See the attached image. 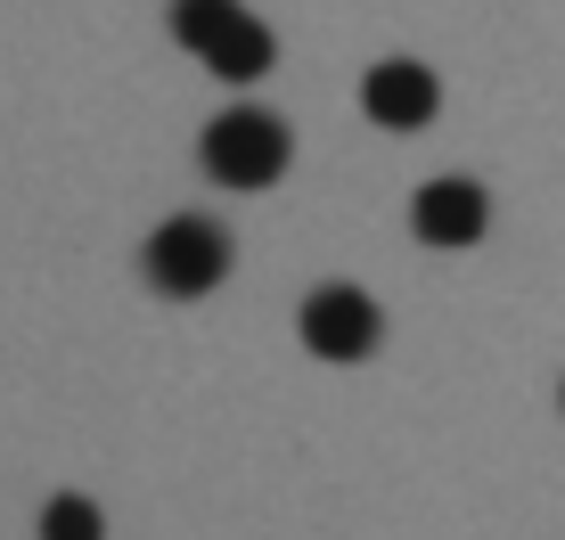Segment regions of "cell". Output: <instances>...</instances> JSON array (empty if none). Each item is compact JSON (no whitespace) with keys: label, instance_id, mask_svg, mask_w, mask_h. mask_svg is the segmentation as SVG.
Segmentation results:
<instances>
[{"label":"cell","instance_id":"cell-6","mask_svg":"<svg viewBox=\"0 0 565 540\" xmlns=\"http://www.w3.org/2000/svg\"><path fill=\"white\" fill-rule=\"evenodd\" d=\"M411 229L426 246H476L492 229V197L476 181H459V172H443V181H426L411 197Z\"/></svg>","mask_w":565,"mask_h":540},{"label":"cell","instance_id":"cell-4","mask_svg":"<svg viewBox=\"0 0 565 540\" xmlns=\"http://www.w3.org/2000/svg\"><path fill=\"white\" fill-rule=\"evenodd\" d=\"M296 327H303V353H320V360H369L385 336V312L361 287H311Z\"/></svg>","mask_w":565,"mask_h":540},{"label":"cell","instance_id":"cell-5","mask_svg":"<svg viewBox=\"0 0 565 540\" xmlns=\"http://www.w3.org/2000/svg\"><path fill=\"white\" fill-rule=\"evenodd\" d=\"M361 107H369V123H385V131H426L443 115V83L418 57H377V66L361 74Z\"/></svg>","mask_w":565,"mask_h":540},{"label":"cell","instance_id":"cell-3","mask_svg":"<svg viewBox=\"0 0 565 540\" xmlns=\"http://www.w3.org/2000/svg\"><path fill=\"white\" fill-rule=\"evenodd\" d=\"M140 270H148L156 295L198 303L230 279V229L205 222V214H172V222H156V238L140 246Z\"/></svg>","mask_w":565,"mask_h":540},{"label":"cell","instance_id":"cell-1","mask_svg":"<svg viewBox=\"0 0 565 540\" xmlns=\"http://www.w3.org/2000/svg\"><path fill=\"white\" fill-rule=\"evenodd\" d=\"M172 42L198 50L205 74H222V83H263L279 66L270 25L255 9H238V0H172Z\"/></svg>","mask_w":565,"mask_h":540},{"label":"cell","instance_id":"cell-2","mask_svg":"<svg viewBox=\"0 0 565 540\" xmlns=\"http://www.w3.org/2000/svg\"><path fill=\"white\" fill-rule=\"evenodd\" d=\"M287 156H296V140H287V123L270 107H230V115H213L205 140H198L205 181H222V188H270L287 172Z\"/></svg>","mask_w":565,"mask_h":540},{"label":"cell","instance_id":"cell-7","mask_svg":"<svg viewBox=\"0 0 565 540\" xmlns=\"http://www.w3.org/2000/svg\"><path fill=\"white\" fill-rule=\"evenodd\" d=\"M42 540H107L99 499H83V492H57L50 508H42Z\"/></svg>","mask_w":565,"mask_h":540},{"label":"cell","instance_id":"cell-8","mask_svg":"<svg viewBox=\"0 0 565 540\" xmlns=\"http://www.w3.org/2000/svg\"><path fill=\"white\" fill-rule=\"evenodd\" d=\"M557 410H565V385H557Z\"/></svg>","mask_w":565,"mask_h":540}]
</instances>
